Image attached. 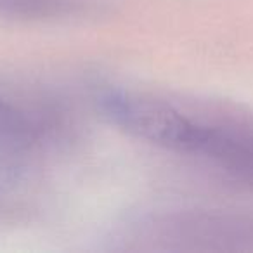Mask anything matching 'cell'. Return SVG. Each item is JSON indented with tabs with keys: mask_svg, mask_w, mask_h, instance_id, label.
<instances>
[{
	"mask_svg": "<svg viewBox=\"0 0 253 253\" xmlns=\"http://www.w3.org/2000/svg\"><path fill=\"white\" fill-rule=\"evenodd\" d=\"M101 108L120 128L155 146L177 153L194 155L203 139L205 123L193 120L165 102L139 95L108 92Z\"/></svg>",
	"mask_w": 253,
	"mask_h": 253,
	"instance_id": "1",
	"label": "cell"
},
{
	"mask_svg": "<svg viewBox=\"0 0 253 253\" xmlns=\"http://www.w3.org/2000/svg\"><path fill=\"white\" fill-rule=\"evenodd\" d=\"M253 184V130L208 125L198 155Z\"/></svg>",
	"mask_w": 253,
	"mask_h": 253,
	"instance_id": "2",
	"label": "cell"
},
{
	"mask_svg": "<svg viewBox=\"0 0 253 253\" xmlns=\"http://www.w3.org/2000/svg\"><path fill=\"white\" fill-rule=\"evenodd\" d=\"M70 0H0V12L18 16H54L63 12Z\"/></svg>",
	"mask_w": 253,
	"mask_h": 253,
	"instance_id": "3",
	"label": "cell"
}]
</instances>
